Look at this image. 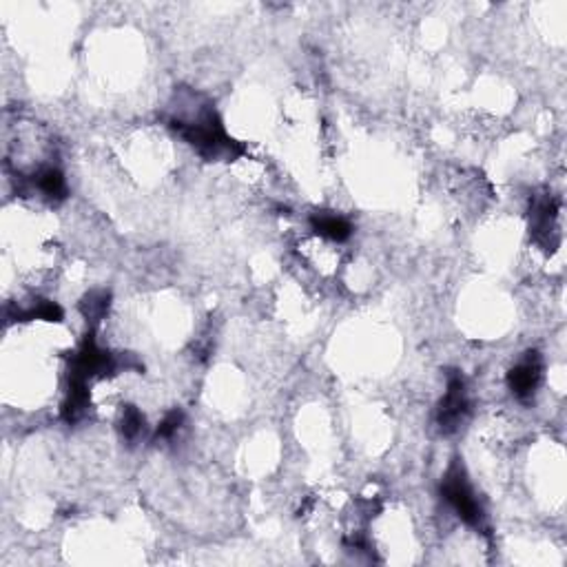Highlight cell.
Here are the masks:
<instances>
[{"mask_svg":"<svg viewBox=\"0 0 567 567\" xmlns=\"http://www.w3.org/2000/svg\"><path fill=\"white\" fill-rule=\"evenodd\" d=\"M441 492L443 499H446V501L450 503V508L459 514V519L466 521V523L472 525V528H481L483 508L481 503H479V499L474 497V490L470 483H468V477L461 466H452L450 470L446 472Z\"/></svg>","mask_w":567,"mask_h":567,"instance_id":"obj_1","label":"cell"},{"mask_svg":"<svg viewBox=\"0 0 567 567\" xmlns=\"http://www.w3.org/2000/svg\"><path fill=\"white\" fill-rule=\"evenodd\" d=\"M468 410H470V401H468L466 381L461 375H450L446 397H443L439 412H437V424L443 432H455L466 419Z\"/></svg>","mask_w":567,"mask_h":567,"instance_id":"obj_2","label":"cell"},{"mask_svg":"<svg viewBox=\"0 0 567 567\" xmlns=\"http://www.w3.org/2000/svg\"><path fill=\"white\" fill-rule=\"evenodd\" d=\"M541 377H543V362H541V357L536 353H528L514 366L512 373H510V390L519 399H530L536 393V388H539Z\"/></svg>","mask_w":567,"mask_h":567,"instance_id":"obj_3","label":"cell"},{"mask_svg":"<svg viewBox=\"0 0 567 567\" xmlns=\"http://www.w3.org/2000/svg\"><path fill=\"white\" fill-rule=\"evenodd\" d=\"M313 231L324 240H331V242H346L350 235H353V226L346 218L342 215H335V213H317L313 215L311 220Z\"/></svg>","mask_w":567,"mask_h":567,"instance_id":"obj_4","label":"cell"},{"mask_svg":"<svg viewBox=\"0 0 567 567\" xmlns=\"http://www.w3.org/2000/svg\"><path fill=\"white\" fill-rule=\"evenodd\" d=\"M120 430L127 439H138L144 430V417L140 415V410L136 408H127L122 412V421H120Z\"/></svg>","mask_w":567,"mask_h":567,"instance_id":"obj_5","label":"cell"},{"mask_svg":"<svg viewBox=\"0 0 567 567\" xmlns=\"http://www.w3.org/2000/svg\"><path fill=\"white\" fill-rule=\"evenodd\" d=\"M182 421H184V415L180 410H171L167 417H164L162 421H160L158 430H156V437L158 439H173L175 435H178V430L182 428Z\"/></svg>","mask_w":567,"mask_h":567,"instance_id":"obj_6","label":"cell"}]
</instances>
